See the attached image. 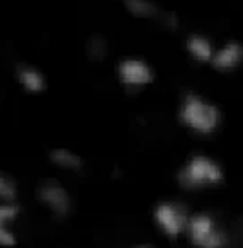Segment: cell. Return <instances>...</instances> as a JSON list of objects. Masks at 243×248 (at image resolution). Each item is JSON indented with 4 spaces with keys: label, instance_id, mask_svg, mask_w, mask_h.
Returning a JSON list of instances; mask_svg holds the SVG:
<instances>
[{
    "label": "cell",
    "instance_id": "obj_1",
    "mask_svg": "<svg viewBox=\"0 0 243 248\" xmlns=\"http://www.w3.org/2000/svg\"><path fill=\"white\" fill-rule=\"evenodd\" d=\"M180 122L189 131L209 136L222 124V110L196 93H185L180 104Z\"/></svg>",
    "mask_w": 243,
    "mask_h": 248
},
{
    "label": "cell",
    "instance_id": "obj_2",
    "mask_svg": "<svg viewBox=\"0 0 243 248\" xmlns=\"http://www.w3.org/2000/svg\"><path fill=\"white\" fill-rule=\"evenodd\" d=\"M178 183L185 190H203L218 186L223 181L222 165L205 154H194L178 170Z\"/></svg>",
    "mask_w": 243,
    "mask_h": 248
},
{
    "label": "cell",
    "instance_id": "obj_3",
    "mask_svg": "<svg viewBox=\"0 0 243 248\" xmlns=\"http://www.w3.org/2000/svg\"><path fill=\"white\" fill-rule=\"evenodd\" d=\"M189 241L194 248H227L229 234L209 212H196L189 216L185 228Z\"/></svg>",
    "mask_w": 243,
    "mask_h": 248
},
{
    "label": "cell",
    "instance_id": "obj_4",
    "mask_svg": "<svg viewBox=\"0 0 243 248\" xmlns=\"http://www.w3.org/2000/svg\"><path fill=\"white\" fill-rule=\"evenodd\" d=\"M189 216L191 214L185 208V205L176 203V201H162L153 210L156 227L169 239H178L181 234H185Z\"/></svg>",
    "mask_w": 243,
    "mask_h": 248
},
{
    "label": "cell",
    "instance_id": "obj_5",
    "mask_svg": "<svg viewBox=\"0 0 243 248\" xmlns=\"http://www.w3.org/2000/svg\"><path fill=\"white\" fill-rule=\"evenodd\" d=\"M36 198L42 203V207H46L56 217H65L71 212V207H73V201H71L67 188L56 179L42 181L36 188Z\"/></svg>",
    "mask_w": 243,
    "mask_h": 248
},
{
    "label": "cell",
    "instance_id": "obj_6",
    "mask_svg": "<svg viewBox=\"0 0 243 248\" xmlns=\"http://www.w3.org/2000/svg\"><path fill=\"white\" fill-rule=\"evenodd\" d=\"M120 83L127 89H142L154 80L153 67L142 58H124L116 67Z\"/></svg>",
    "mask_w": 243,
    "mask_h": 248
},
{
    "label": "cell",
    "instance_id": "obj_7",
    "mask_svg": "<svg viewBox=\"0 0 243 248\" xmlns=\"http://www.w3.org/2000/svg\"><path fill=\"white\" fill-rule=\"evenodd\" d=\"M243 63V46L240 42H227L222 49L214 51L211 65L220 73H230Z\"/></svg>",
    "mask_w": 243,
    "mask_h": 248
},
{
    "label": "cell",
    "instance_id": "obj_8",
    "mask_svg": "<svg viewBox=\"0 0 243 248\" xmlns=\"http://www.w3.org/2000/svg\"><path fill=\"white\" fill-rule=\"evenodd\" d=\"M20 214V207L16 203H0V247L9 248L15 247L16 237L11 230L13 223Z\"/></svg>",
    "mask_w": 243,
    "mask_h": 248
},
{
    "label": "cell",
    "instance_id": "obj_9",
    "mask_svg": "<svg viewBox=\"0 0 243 248\" xmlns=\"http://www.w3.org/2000/svg\"><path fill=\"white\" fill-rule=\"evenodd\" d=\"M16 80L24 87V91H28L31 94H38V93L46 91V76L33 65H28V63L18 65L16 67Z\"/></svg>",
    "mask_w": 243,
    "mask_h": 248
},
{
    "label": "cell",
    "instance_id": "obj_10",
    "mask_svg": "<svg viewBox=\"0 0 243 248\" xmlns=\"http://www.w3.org/2000/svg\"><path fill=\"white\" fill-rule=\"evenodd\" d=\"M49 159L51 163L62 170H80L83 165L82 158L78 156L77 152H73L71 149H65V147H55L53 151L49 152Z\"/></svg>",
    "mask_w": 243,
    "mask_h": 248
},
{
    "label": "cell",
    "instance_id": "obj_11",
    "mask_svg": "<svg viewBox=\"0 0 243 248\" xmlns=\"http://www.w3.org/2000/svg\"><path fill=\"white\" fill-rule=\"evenodd\" d=\"M185 46H187L189 55L202 63H209L212 55H214V49H212L211 40H207L202 35H191L187 38V42H185Z\"/></svg>",
    "mask_w": 243,
    "mask_h": 248
},
{
    "label": "cell",
    "instance_id": "obj_12",
    "mask_svg": "<svg viewBox=\"0 0 243 248\" xmlns=\"http://www.w3.org/2000/svg\"><path fill=\"white\" fill-rule=\"evenodd\" d=\"M127 11L140 18H153L158 15V7L151 0H125Z\"/></svg>",
    "mask_w": 243,
    "mask_h": 248
},
{
    "label": "cell",
    "instance_id": "obj_13",
    "mask_svg": "<svg viewBox=\"0 0 243 248\" xmlns=\"http://www.w3.org/2000/svg\"><path fill=\"white\" fill-rule=\"evenodd\" d=\"M18 196V186L11 176L0 172V203H15Z\"/></svg>",
    "mask_w": 243,
    "mask_h": 248
},
{
    "label": "cell",
    "instance_id": "obj_14",
    "mask_svg": "<svg viewBox=\"0 0 243 248\" xmlns=\"http://www.w3.org/2000/svg\"><path fill=\"white\" fill-rule=\"evenodd\" d=\"M87 56H89L93 62H100V60H104L105 55H107V42H105L104 36L100 35H93L87 40Z\"/></svg>",
    "mask_w": 243,
    "mask_h": 248
},
{
    "label": "cell",
    "instance_id": "obj_15",
    "mask_svg": "<svg viewBox=\"0 0 243 248\" xmlns=\"http://www.w3.org/2000/svg\"><path fill=\"white\" fill-rule=\"evenodd\" d=\"M131 248H156L153 245V243H147V241H144V243H136V245H132Z\"/></svg>",
    "mask_w": 243,
    "mask_h": 248
}]
</instances>
